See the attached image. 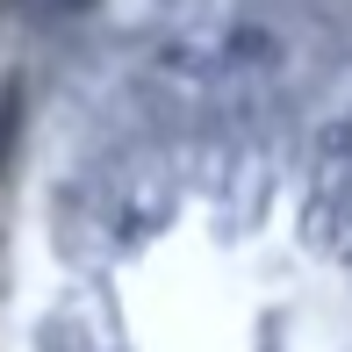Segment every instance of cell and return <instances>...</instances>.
<instances>
[{"instance_id":"cell-1","label":"cell","mask_w":352,"mask_h":352,"mask_svg":"<svg viewBox=\"0 0 352 352\" xmlns=\"http://www.w3.org/2000/svg\"><path fill=\"white\" fill-rule=\"evenodd\" d=\"M108 187L43 352H352V266L302 158L166 144Z\"/></svg>"}]
</instances>
